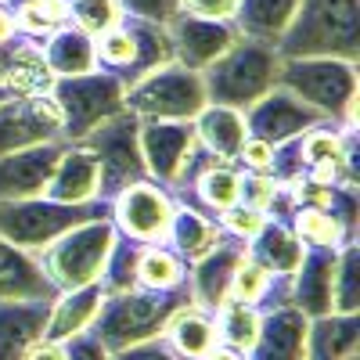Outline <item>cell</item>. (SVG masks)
Listing matches in <instances>:
<instances>
[{
    "mask_svg": "<svg viewBox=\"0 0 360 360\" xmlns=\"http://www.w3.org/2000/svg\"><path fill=\"white\" fill-rule=\"evenodd\" d=\"M299 0H238L231 25L238 29V37L263 40V44H278L285 25L292 22Z\"/></svg>",
    "mask_w": 360,
    "mask_h": 360,
    "instance_id": "f1b7e54d",
    "label": "cell"
},
{
    "mask_svg": "<svg viewBox=\"0 0 360 360\" xmlns=\"http://www.w3.org/2000/svg\"><path fill=\"white\" fill-rule=\"evenodd\" d=\"M141 155H144V169L148 180L162 184L169 195L180 191L184 173L198 152V137H195V123L191 119H176V123H141Z\"/></svg>",
    "mask_w": 360,
    "mask_h": 360,
    "instance_id": "8fae6325",
    "label": "cell"
},
{
    "mask_svg": "<svg viewBox=\"0 0 360 360\" xmlns=\"http://www.w3.org/2000/svg\"><path fill=\"white\" fill-rule=\"evenodd\" d=\"M8 98H11V90H8L4 83H0V101H8Z\"/></svg>",
    "mask_w": 360,
    "mask_h": 360,
    "instance_id": "f5cc1de1",
    "label": "cell"
},
{
    "mask_svg": "<svg viewBox=\"0 0 360 360\" xmlns=\"http://www.w3.org/2000/svg\"><path fill=\"white\" fill-rule=\"evenodd\" d=\"M44 47V58H47V69L58 76H79V72H90L98 69V58H94V37L83 33L79 25H62L54 29L47 40H40Z\"/></svg>",
    "mask_w": 360,
    "mask_h": 360,
    "instance_id": "f546056e",
    "label": "cell"
},
{
    "mask_svg": "<svg viewBox=\"0 0 360 360\" xmlns=\"http://www.w3.org/2000/svg\"><path fill=\"white\" fill-rule=\"evenodd\" d=\"M123 98H127L123 79L105 69H90L79 76H58L51 86V101L58 105V115H62V137L69 144L83 141L101 123H108L112 115L123 112Z\"/></svg>",
    "mask_w": 360,
    "mask_h": 360,
    "instance_id": "8992f818",
    "label": "cell"
},
{
    "mask_svg": "<svg viewBox=\"0 0 360 360\" xmlns=\"http://www.w3.org/2000/svg\"><path fill=\"white\" fill-rule=\"evenodd\" d=\"M166 238H169V245H173V252H176L180 259L195 263V259H202L209 249L220 242L224 231H220L217 217L202 213L198 205H191V202H188V205H180V202H176Z\"/></svg>",
    "mask_w": 360,
    "mask_h": 360,
    "instance_id": "4316f807",
    "label": "cell"
},
{
    "mask_svg": "<svg viewBox=\"0 0 360 360\" xmlns=\"http://www.w3.org/2000/svg\"><path fill=\"white\" fill-rule=\"evenodd\" d=\"M25 360H69V346L65 342H54V339H40L33 349H29Z\"/></svg>",
    "mask_w": 360,
    "mask_h": 360,
    "instance_id": "c3c4849f",
    "label": "cell"
},
{
    "mask_svg": "<svg viewBox=\"0 0 360 360\" xmlns=\"http://www.w3.org/2000/svg\"><path fill=\"white\" fill-rule=\"evenodd\" d=\"M123 15L130 18H148V22H169L180 11V0H119Z\"/></svg>",
    "mask_w": 360,
    "mask_h": 360,
    "instance_id": "7bdbcfd3",
    "label": "cell"
},
{
    "mask_svg": "<svg viewBox=\"0 0 360 360\" xmlns=\"http://www.w3.org/2000/svg\"><path fill=\"white\" fill-rule=\"evenodd\" d=\"M105 303V292L101 285H83V288H69V292H58L54 303H51V314H47V328H44V339H54V342H69L72 335H83L90 332L98 310Z\"/></svg>",
    "mask_w": 360,
    "mask_h": 360,
    "instance_id": "44dd1931",
    "label": "cell"
},
{
    "mask_svg": "<svg viewBox=\"0 0 360 360\" xmlns=\"http://www.w3.org/2000/svg\"><path fill=\"white\" fill-rule=\"evenodd\" d=\"M44 198L54 202H69V205H83V202H101V173H98V159L86 152L83 144H69L62 159H58L51 184L44 191Z\"/></svg>",
    "mask_w": 360,
    "mask_h": 360,
    "instance_id": "ffe728a7",
    "label": "cell"
},
{
    "mask_svg": "<svg viewBox=\"0 0 360 360\" xmlns=\"http://www.w3.org/2000/svg\"><path fill=\"white\" fill-rule=\"evenodd\" d=\"M360 310V245L342 242L335 252L332 274V314H356Z\"/></svg>",
    "mask_w": 360,
    "mask_h": 360,
    "instance_id": "d590c367",
    "label": "cell"
},
{
    "mask_svg": "<svg viewBox=\"0 0 360 360\" xmlns=\"http://www.w3.org/2000/svg\"><path fill=\"white\" fill-rule=\"evenodd\" d=\"M339 249H307L295 274L285 278V299L307 317L332 314V274Z\"/></svg>",
    "mask_w": 360,
    "mask_h": 360,
    "instance_id": "ac0fdd59",
    "label": "cell"
},
{
    "mask_svg": "<svg viewBox=\"0 0 360 360\" xmlns=\"http://www.w3.org/2000/svg\"><path fill=\"white\" fill-rule=\"evenodd\" d=\"M234 162H245V169H266L270 173V162H274V144H266L259 137H245L242 152H238Z\"/></svg>",
    "mask_w": 360,
    "mask_h": 360,
    "instance_id": "f6af8a7d",
    "label": "cell"
},
{
    "mask_svg": "<svg viewBox=\"0 0 360 360\" xmlns=\"http://www.w3.org/2000/svg\"><path fill=\"white\" fill-rule=\"evenodd\" d=\"M162 339L184 356V360H202L209 349H213L220 339H217V321L209 317V310L195 307V303H184L162 328Z\"/></svg>",
    "mask_w": 360,
    "mask_h": 360,
    "instance_id": "83f0119b",
    "label": "cell"
},
{
    "mask_svg": "<svg viewBox=\"0 0 360 360\" xmlns=\"http://www.w3.org/2000/svg\"><path fill=\"white\" fill-rule=\"evenodd\" d=\"M234 4H238V0H180V11H188V15H202V18H220V22H231Z\"/></svg>",
    "mask_w": 360,
    "mask_h": 360,
    "instance_id": "bcb514c9",
    "label": "cell"
},
{
    "mask_svg": "<svg viewBox=\"0 0 360 360\" xmlns=\"http://www.w3.org/2000/svg\"><path fill=\"white\" fill-rule=\"evenodd\" d=\"M65 148L69 141H47V144L22 148V152H11V155H0V202L40 198Z\"/></svg>",
    "mask_w": 360,
    "mask_h": 360,
    "instance_id": "9a60e30c",
    "label": "cell"
},
{
    "mask_svg": "<svg viewBox=\"0 0 360 360\" xmlns=\"http://www.w3.org/2000/svg\"><path fill=\"white\" fill-rule=\"evenodd\" d=\"M184 303H191L188 285H180V288H130V292L105 295L94 324H90V335L108 353H119L127 346L159 339L166 321Z\"/></svg>",
    "mask_w": 360,
    "mask_h": 360,
    "instance_id": "7a4b0ae2",
    "label": "cell"
},
{
    "mask_svg": "<svg viewBox=\"0 0 360 360\" xmlns=\"http://www.w3.org/2000/svg\"><path fill=\"white\" fill-rule=\"evenodd\" d=\"M173 209H176V198L162 184L144 176L137 184L123 188L108 202V220L115 224V231L123 238H130V242L159 245V242H166Z\"/></svg>",
    "mask_w": 360,
    "mask_h": 360,
    "instance_id": "30bf717a",
    "label": "cell"
},
{
    "mask_svg": "<svg viewBox=\"0 0 360 360\" xmlns=\"http://www.w3.org/2000/svg\"><path fill=\"white\" fill-rule=\"evenodd\" d=\"M115 234H119L115 224L108 217H98V220H86V224L65 231L62 238H54L47 249L37 252L47 281L58 292L94 285L105 270V259L112 252Z\"/></svg>",
    "mask_w": 360,
    "mask_h": 360,
    "instance_id": "52a82bcc",
    "label": "cell"
},
{
    "mask_svg": "<svg viewBox=\"0 0 360 360\" xmlns=\"http://www.w3.org/2000/svg\"><path fill=\"white\" fill-rule=\"evenodd\" d=\"M15 25L25 40H47L54 29L72 22V0H18Z\"/></svg>",
    "mask_w": 360,
    "mask_h": 360,
    "instance_id": "d6a6232c",
    "label": "cell"
},
{
    "mask_svg": "<svg viewBox=\"0 0 360 360\" xmlns=\"http://www.w3.org/2000/svg\"><path fill=\"white\" fill-rule=\"evenodd\" d=\"M278 195H281V180L274 173H266V169H245L242 173V188H238V202L242 205H252V209L270 217Z\"/></svg>",
    "mask_w": 360,
    "mask_h": 360,
    "instance_id": "60d3db41",
    "label": "cell"
},
{
    "mask_svg": "<svg viewBox=\"0 0 360 360\" xmlns=\"http://www.w3.org/2000/svg\"><path fill=\"white\" fill-rule=\"evenodd\" d=\"M307 324L310 317L292 303H274L259 317V335L245 360H307Z\"/></svg>",
    "mask_w": 360,
    "mask_h": 360,
    "instance_id": "e0dca14e",
    "label": "cell"
},
{
    "mask_svg": "<svg viewBox=\"0 0 360 360\" xmlns=\"http://www.w3.org/2000/svg\"><path fill=\"white\" fill-rule=\"evenodd\" d=\"M288 227L295 231V238L307 249H339L342 242H353L328 209H314V205L295 209V213L288 217Z\"/></svg>",
    "mask_w": 360,
    "mask_h": 360,
    "instance_id": "836d02e7",
    "label": "cell"
},
{
    "mask_svg": "<svg viewBox=\"0 0 360 360\" xmlns=\"http://www.w3.org/2000/svg\"><path fill=\"white\" fill-rule=\"evenodd\" d=\"M108 360H184V356H180V353L159 335V339L127 346V349H119V353H108Z\"/></svg>",
    "mask_w": 360,
    "mask_h": 360,
    "instance_id": "ee69618b",
    "label": "cell"
},
{
    "mask_svg": "<svg viewBox=\"0 0 360 360\" xmlns=\"http://www.w3.org/2000/svg\"><path fill=\"white\" fill-rule=\"evenodd\" d=\"M58 288L47 281L37 252H25L0 238V299H54Z\"/></svg>",
    "mask_w": 360,
    "mask_h": 360,
    "instance_id": "7402d4cb",
    "label": "cell"
},
{
    "mask_svg": "<svg viewBox=\"0 0 360 360\" xmlns=\"http://www.w3.org/2000/svg\"><path fill=\"white\" fill-rule=\"evenodd\" d=\"M242 256H245V242L224 234L202 259H195L191 270H188V278H184L191 303L217 314L231 299V278H234V266L242 263Z\"/></svg>",
    "mask_w": 360,
    "mask_h": 360,
    "instance_id": "2e32d148",
    "label": "cell"
},
{
    "mask_svg": "<svg viewBox=\"0 0 360 360\" xmlns=\"http://www.w3.org/2000/svg\"><path fill=\"white\" fill-rule=\"evenodd\" d=\"M205 83L202 72L184 65H159L155 72L141 76L127 86L123 108L137 115L141 123H176V119H195L205 108Z\"/></svg>",
    "mask_w": 360,
    "mask_h": 360,
    "instance_id": "ba28073f",
    "label": "cell"
},
{
    "mask_svg": "<svg viewBox=\"0 0 360 360\" xmlns=\"http://www.w3.org/2000/svg\"><path fill=\"white\" fill-rule=\"evenodd\" d=\"M108 217V202H54V198H18V202H0V238L25 252L47 249L54 238H62L65 231Z\"/></svg>",
    "mask_w": 360,
    "mask_h": 360,
    "instance_id": "5b68a950",
    "label": "cell"
},
{
    "mask_svg": "<svg viewBox=\"0 0 360 360\" xmlns=\"http://www.w3.org/2000/svg\"><path fill=\"white\" fill-rule=\"evenodd\" d=\"M130 37H134V65L130 72L123 76V86L137 83L141 76L155 72L159 65H169L173 62V44H169V29L162 22H148V18H123Z\"/></svg>",
    "mask_w": 360,
    "mask_h": 360,
    "instance_id": "4dcf8cb0",
    "label": "cell"
},
{
    "mask_svg": "<svg viewBox=\"0 0 360 360\" xmlns=\"http://www.w3.org/2000/svg\"><path fill=\"white\" fill-rule=\"evenodd\" d=\"M278 76H281V54L274 44L238 37L213 65L202 69L205 101L245 112L266 90L278 86Z\"/></svg>",
    "mask_w": 360,
    "mask_h": 360,
    "instance_id": "277c9868",
    "label": "cell"
},
{
    "mask_svg": "<svg viewBox=\"0 0 360 360\" xmlns=\"http://www.w3.org/2000/svg\"><path fill=\"white\" fill-rule=\"evenodd\" d=\"M69 360H108V349L90 335V332H83V335H72L69 342Z\"/></svg>",
    "mask_w": 360,
    "mask_h": 360,
    "instance_id": "7dc6e473",
    "label": "cell"
},
{
    "mask_svg": "<svg viewBox=\"0 0 360 360\" xmlns=\"http://www.w3.org/2000/svg\"><path fill=\"white\" fill-rule=\"evenodd\" d=\"M137 259H141V242H130V238L115 234L112 242V252L105 259V270H101V292L105 295H115V292H130L137 288Z\"/></svg>",
    "mask_w": 360,
    "mask_h": 360,
    "instance_id": "74e56055",
    "label": "cell"
},
{
    "mask_svg": "<svg viewBox=\"0 0 360 360\" xmlns=\"http://www.w3.org/2000/svg\"><path fill=\"white\" fill-rule=\"evenodd\" d=\"M18 40V25H15V11L8 8V0H0V47H8Z\"/></svg>",
    "mask_w": 360,
    "mask_h": 360,
    "instance_id": "681fc988",
    "label": "cell"
},
{
    "mask_svg": "<svg viewBox=\"0 0 360 360\" xmlns=\"http://www.w3.org/2000/svg\"><path fill=\"white\" fill-rule=\"evenodd\" d=\"M270 292H274V278H270L245 249L242 263L234 266V278H231V299L256 307V303H263V299H270Z\"/></svg>",
    "mask_w": 360,
    "mask_h": 360,
    "instance_id": "f35d334b",
    "label": "cell"
},
{
    "mask_svg": "<svg viewBox=\"0 0 360 360\" xmlns=\"http://www.w3.org/2000/svg\"><path fill=\"white\" fill-rule=\"evenodd\" d=\"M238 188H242V169H234V162H217L191 180L188 195H195V202H202L198 209H209V217H220L224 209H231L238 202Z\"/></svg>",
    "mask_w": 360,
    "mask_h": 360,
    "instance_id": "1f68e13d",
    "label": "cell"
},
{
    "mask_svg": "<svg viewBox=\"0 0 360 360\" xmlns=\"http://www.w3.org/2000/svg\"><path fill=\"white\" fill-rule=\"evenodd\" d=\"M245 249L270 278H292L295 266L303 263V252H307V245L295 238V231L285 220H274V217H266L263 231L252 238Z\"/></svg>",
    "mask_w": 360,
    "mask_h": 360,
    "instance_id": "d4e9b609",
    "label": "cell"
},
{
    "mask_svg": "<svg viewBox=\"0 0 360 360\" xmlns=\"http://www.w3.org/2000/svg\"><path fill=\"white\" fill-rule=\"evenodd\" d=\"M191 123H195L198 144L209 155H217L224 162H234L238 152H242V144H245V137H249L245 112L227 108V105H205Z\"/></svg>",
    "mask_w": 360,
    "mask_h": 360,
    "instance_id": "603a6c76",
    "label": "cell"
},
{
    "mask_svg": "<svg viewBox=\"0 0 360 360\" xmlns=\"http://www.w3.org/2000/svg\"><path fill=\"white\" fill-rule=\"evenodd\" d=\"M285 58H342L360 62V0H299L274 44Z\"/></svg>",
    "mask_w": 360,
    "mask_h": 360,
    "instance_id": "6da1fadb",
    "label": "cell"
},
{
    "mask_svg": "<svg viewBox=\"0 0 360 360\" xmlns=\"http://www.w3.org/2000/svg\"><path fill=\"white\" fill-rule=\"evenodd\" d=\"M217 224H220V231L224 234H231V238H238V242H252V238L263 231V224H266V213H259V209H252V205H242V202H234L231 209H224V213L217 217Z\"/></svg>",
    "mask_w": 360,
    "mask_h": 360,
    "instance_id": "b9f144b4",
    "label": "cell"
},
{
    "mask_svg": "<svg viewBox=\"0 0 360 360\" xmlns=\"http://www.w3.org/2000/svg\"><path fill=\"white\" fill-rule=\"evenodd\" d=\"M202 360H245V353H242V349H231V346H224V342H217Z\"/></svg>",
    "mask_w": 360,
    "mask_h": 360,
    "instance_id": "f907efd6",
    "label": "cell"
},
{
    "mask_svg": "<svg viewBox=\"0 0 360 360\" xmlns=\"http://www.w3.org/2000/svg\"><path fill=\"white\" fill-rule=\"evenodd\" d=\"M137 134H141V119L123 108L119 115H112L108 123H101L94 134H86L83 141H76L98 159L101 202H112L123 188H130V184H137V180L148 176Z\"/></svg>",
    "mask_w": 360,
    "mask_h": 360,
    "instance_id": "9c48e42d",
    "label": "cell"
},
{
    "mask_svg": "<svg viewBox=\"0 0 360 360\" xmlns=\"http://www.w3.org/2000/svg\"><path fill=\"white\" fill-rule=\"evenodd\" d=\"M54 299H0V360H25L44 339Z\"/></svg>",
    "mask_w": 360,
    "mask_h": 360,
    "instance_id": "d6986e66",
    "label": "cell"
},
{
    "mask_svg": "<svg viewBox=\"0 0 360 360\" xmlns=\"http://www.w3.org/2000/svg\"><path fill=\"white\" fill-rule=\"evenodd\" d=\"M259 310L249 303H238V299H227V303L217 310V339L231 349L249 353L256 335H259Z\"/></svg>",
    "mask_w": 360,
    "mask_h": 360,
    "instance_id": "8d00e7d4",
    "label": "cell"
},
{
    "mask_svg": "<svg viewBox=\"0 0 360 360\" xmlns=\"http://www.w3.org/2000/svg\"><path fill=\"white\" fill-rule=\"evenodd\" d=\"M360 349L356 314H324L307 324V360H353Z\"/></svg>",
    "mask_w": 360,
    "mask_h": 360,
    "instance_id": "484cf974",
    "label": "cell"
},
{
    "mask_svg": "<svg viewBox=\"0 0 360 360\" xmlns=\"http://www.w3.org/2000/svg\"><path fill=\"white\" fill-rule=\"evenodd\" d=\"M188 278V263L173 249L159 245H141L137 259V288H180Z\"/></svg>",
    "mask_w": 360,
    "mask_h": 360,
    "instance_id": "e575fe53",
    "label": "cell"
},
{
    "mask_svg": "<svg viewBox=\"0 0 360 360\" xmlns=\"http://www.w3.org/2000/svg\"><path fill=\"white\" fill-rule=\"evenodd\" d=\"M65 141L62 115L51 98H8L0 101V155L22 152L33 144Z\"/></svg>",
    "mask_w": 360,
    "mask_h": 360,
    "instance_id": "7c38bea8",
    "label": "cell"
},
{
    "mask_svg": "<svg viewBox=\"0 0 360 360\" xmlns=\"http://www.w3.org/2000/svg\"><path fill=\"white\" fill-rule=\"evenodd\" d=\"M127 15L119 8V0H72V25H79L83 33L101 37L112 25H119Z\"/></svg>",
    "mask_w": 360,
    "mask_h": 360,
    "instance_id": "ab89813d",
    "label": "cell"
},
{
    "mask_svg": "<svg viewBox=\"0 0 360 360\" xmlns=\"http://www.w3.org/2000/svg\"><path fill=\"white\" fill-rule=\"evenodd\" d=\"M353 360H356V356H353Z\"/></svg>",
    "mask_w": 360,
    "mask_h": 360,
    "instance_id": "db71d44e",
    "label": "cell"
},
{
    "mask_svg": "<svg viewBox=\"0 0 360 360\" xmlns=\"http://www.w3.org/2000/svg\"><path fill=\"white\" fill-rule=\"evenodd\" d=\"M4 86L11 90V98H51L54 72L47 69V58H44L40 40L18 37V40L8 47Z\"/></svg>",
    "mask_w": 360,
    "mask_h": 360,
    "instance_id": "cb8c5ba5",
    "label": "cell"
},
{
    "mask_svg": "<svg viewBox=\"0 0 360 360\" xmlns=\"http://www.w3.org/2000/svg\"><path fill=\"white\" fill-rule=\"evenodd\" d=\"M328 123L321 112H314L307 101H299L292 90L285 86H274L266 94L245 108V127H249V137H259L266 144H281V141H292L299 134H307L314 127Z\"/></svg>",
    "mask_w": 360,
    "mask_h": 360,
    "instance_id": "4fadbf2b",
    "label": "cell"
},
{
    "mask_svg": "<svg viewBox=\"0 0 360 360\" xmlns=\"http://www.w3.org/2000/svg\"><path fill=\"white\" fill-rule=\"evenodd\" d=\"M8 47H0V83H4V72H8Z\"/></svg>",
    "mask_w": 360,
    "mask_h": 360,
    "instance_id": "816d5d0a",
    "label": "cell"
},
{
    "mask_svg": "<svg viewBox=\"0 0 360 360\" xmlns=\"http://www.w3.org/2000/svg\"><path fill=\"white\" fill-rule=\"evenodd\" d=\"M166 29H169V44H173V62L184 69H195V72L213 65L238 40V29L231 22L202 18V15H188V11H176L166 22Z\"/></svg>",
    "mask_w": 360,
    "mask_h": 360,
    "instance_id": "5bb4252c",
    "label": "cell"
},
{
    "mask_svg": "<svg viewBox=\"0 0 360 360\" xmlns=\"http://www.w3.org/2000/svg\"><path fill=\"white\" fill-rule=\"evenodd\" d=\"M278 86L292 90L299 101H307L339 130L356 134V108H360V76L356 62L342 58H281Z\"/></svg>",
    "mask_w": 360,
    "mask_h": 360,
    "instance_id": "3957f363",
    "label": "cell"
}]
</instances>
